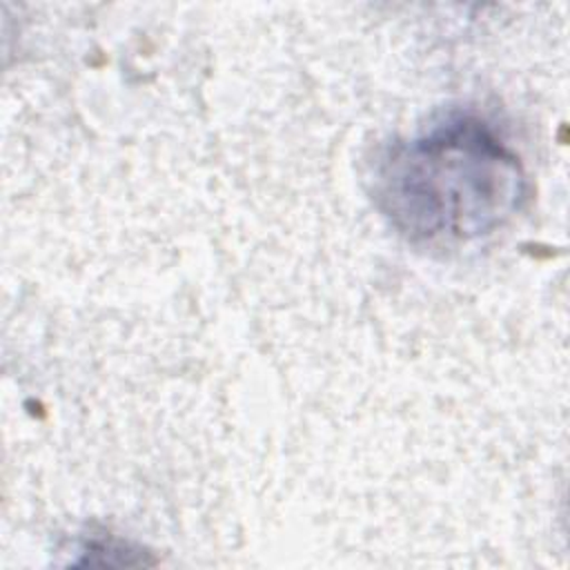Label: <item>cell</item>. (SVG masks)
Segmentation results:
<instances>
[{
	"label": "cell",
	"mask_w": 570,
	"mask_h": 570,
	"mask_svg": "<svg viewBox=\"0 0 570 570\" xmlns=\"http://www.w3.org/2000/svg\"><path fill=\"white\" fill-rule=\"evenodd\" d=\"M374 198L412 243H465L503 227L523 207L528 176L483 118L454 114L387 149Z\"/></svg>",
	"instance_id": "cell-1"
}]
</instances>
